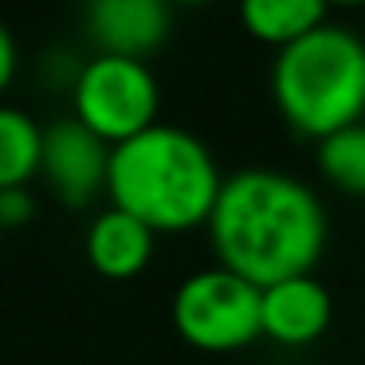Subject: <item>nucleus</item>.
I'll return each instance as SVG.
<instances>
[{"instance_id": "obj_6", "label": "nucleus", "mask_w": 365, "mask_h": 365, "mask_svg": "<svg viewBox=\"0 0 365 365\" xmlns=\"http://www.w3.org/2000/svg\"><path fill=\"white\" fill-rule=\"evenodd\" d=\"M110 150L95 130H87L79 118H59L43 126V161L40 177L48 192L63 208H87L106 192L110 177Z\"/></svg>"}, {"instance_id": "obj_9", "label": "nucleus", "mask_w": 365, "mask_h": 365, "mask_svg": "<svg viewBox=\"0 0 365 365\" xmlns=\"http://www.w3.org/2000/svg\"><path fill=\"white\" fill-rule=\"evenodd\" d=\"M153 240H158V232L150 224H142L138 216L106 205L91 220L87 236H83V255H87L95 275L110 279V283H126V279L142 275L150 267Z\"/></svg>"}, {"instance_id": "obj_10", "label": "nucleus", "mask_w": 365, "mask_h": 365, "mask_svg": "<svg viewBox=\"0 0 365 365\" xmlns=\"http://www.w3.org/2000/svg\"><path fill=\"white\" fill-rule=\"evenodd\" d=\"M330 0H240V24L252 40L287 48L326 24Z\"/></svg>"}, {"instance_id": "obj_4", "label": "nucleus", "mask_w": 365, "mask_h": 365, "mask_svg": "<svg viewBox=\"0 0 365 365\" xmlns=\"http://www.w3.org/2000/svg\"><path fill=\"white\" fill-rule=\"evenodd\" d=\"M173 326L200 354H232L263 338V287L228 267H200L173 291Z\"/></svg>"}, {"instance_id": "obj_16", "label": "nucleus", "mask_w": 365, "mask_h": 365, "mask_svg": "<svg viewBox=\"0 0 365 365\" xmlns=\"http://www.w3.org/2000/svg\"><path fill=\"white\" fill-rule=\"evenodd\" d=\"M173 4H205V0H173Z\"/></svg>"}, {"instance_id": "obj_2", "label": "nucleus", "mask_w": 365, "mask_h": 365, "mask_svg": "<svg viewBox=\"0 0 365 365\" xmlns=\"http://www.w3.org/2000/svg\"><path fill=\"white\" fill-rule=\"evenodd\" d=\"M220 189L224 177L212 150L185 126L158 122L110 150L106 197L153 232L177 236L208 224Z\"/></svg>"}, {"instance_id": "obj_8", "label": "nucleus", "mask_w": 365, "mask_h": 365, "mask_svg": "<svg viewBox=\"0 0 365 365\" xmlns=\"http://www.w3.org/2000/svg\"><path fill=\"white\" fill-rule=\"evenodd\" d=\"M330 318L334 299L314 271L263 287V338H271L275 346H310L330 330Z\"/></svg>"}, {"instance_id": "obj_12", "label": "nucleus", "mask_w": 365, "mask_h": 365, "mask_svg": "<svg viewBox=\"0 0 365 365\" xmlns=\"http://www.w3.org/2000/svg\"><path fill=\"white\" fill-rule=\"evenodd\" d=\"M314 165L338 192L365 197V122L322 138L314 145Z\"/></svg>"}, {"instance_id": "obj_15", "label": "nucleus", "mask_w": 365, "mask_h": 365, "mask_svg": "<svg viewBox=\"0 0 365 365\" xmlns=\"http://www.w3.org/2000/svg\"><path fill=\"white\" fill-rule=\"evenodd\" d=\"M330 4H341V9H357V4H365V0H330Z\"/></svg>"}, {"instance_id": "obj_11", "label": "nucleus", "mask_w": 365, "mask_h": 365, "mask_svg": "<svg viewBox=\"0 0 365 365\" xmlns=\"http://www.w3.org/2000/svg\"><path fill=\"white\" fill-rule=\"evenodd\" d=\"M43 126L20 106L0 103V192L28 189L40 177Z\"/></svg>"}, {"instance_id": "obj_3", "label": "nucleus", "mask_w": 365, "mask_h": 365, "mask_svg": "<svg viewBox=\"0 0 365 365\" xmlns=\"http://www.w3.org/2000/svg\"><path fill=\"white\" fill-rule=\"evenodd\" d=\"M271 98L287 126L314 142L365 122V40L354 28L326 20L310 36L279 48Z\"/></svg>"}, {"instance_id": "obj_1", "label": "nucleus", "mask_w": 365, "mask_h": 365, "mask_svg": "<svg viewBox=\"0 0 365 365\" xmlns=\"http://www.w3.org/2000/svg\"><path fill=\"white\" fill-rule=\"evenodd\" d=\"M216 263L255 287L310 275L326 252V208L307 181L271 165H247L224 177L208 216Z\"/></svg>"}, {"instance_id": "obj_7", "label": "nucleus", "mask_w": 365, "mask_h": 365, "mask_svg": "<svg viewBox=\"0 0 365 365\" xmlns=\"http://www.w3.org/2000/svg\"><path fill=\"white\" fill-rule=\"evenodd\" d=\"M83 24L106 56L150 59L173 28V0H87Z\"/></svg>"}, {"instance_id": "obj_5", "label": "nucleus", "mask_w": 365, "mask_h": 365, "mask_svg": "<svg viewBox=\"0 0 365 365\" xmlns=\"http://www.w3.org/2000/svg\"><path fill=\"white\" fill-rule=\"evenodd\" d=\"M161 87L145 59L95 51L71 75V110L106 145H122L158 126Z\"/></svg>"}, {"instance_id": "obj_13", "label": "nucleus", "mask_w": 365, "mask_h": 365, "mask_svg": "<svg viewBox=\"0 0 365 365\" xmlns=\"http://www.w3.org/2000/svg\"><path fill=\"white\" fill-rule=\"evenodd\" d=\"M36 212V200L28 189H4L0 192V228H24Z\"/></svg>"}, {"instance_id": "obj_14", "label": "nucleus", "mask_w": 365, "mask_h": 365, "mask_svg": "<svg viewBox=\"0 0 365 365\" xmlns=\"http://www.w3.org/2000/svg\"><path fill=\"white\" fill-rule=\"evenodd\" d=\"M20 71V48H16V36L9 32V24L0 20V95L12 87V79H16Z\"/></svg>"}]
</instances>
